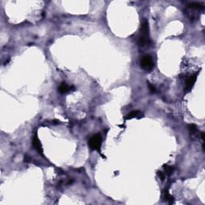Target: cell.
Here are the masks:
<instances>
[{"label": "cell", "mask_w": 205, "mask_h": 205, "mask_svg": "<svg viewBox=\"0 0 205 205\" xmlns=\"http://www.w3.org/2000/svg\"><path fill=\"white\" fill-rule=\"evenodd\" d=\"M148 87H149V89H150V91H151V92H152V93H155V87H154L153 85H152V84H150V83H148Z\"/></svg>", "instance_id": "13"}, {"label": "cell", "mask_w": 205, "mask_h": 205, "mask_svg": "<svg viewBox=\"0 0 205 205\" xmlns=\"http://www.w3.org/2000/svg\"><path fill=\"white\" fill-rule=\"evenodd\" d=\"M164 200H165L166 202H168L169 204H172L173 203L175 202L174 197H173L172 196H171L167 190H165L164 191Z\"/></svg>", "instance_id": "8"}, {"label": "cell", "mask_w": 205, "mask_h": 205, "mask_svg": "<svg viewBox=\"0 0 205 205\" xmlns=\"http://www.w3.org/2000/svg\"><path fill=\"white\" fill-rule=\"evenodd\" d=\"M141 117H143V113L140 111H131L130 113L127 115L126 116L124 117V121H127V120H132V119H134V118H136V119H140Z\"/></svg>", "instance_id": "6"}, {"label": "cell", "mask_w": 205, "mask_h": 205, "mask_svg": "<svg viewBox=\"0 0 205 205\" xmlns=\"http://www.w3.org/2000/svg\"><path fill=\"white\" fill-rule=\"evenodd\" d=\"M197 76H198V73H196L187 78L186 82H185V93H188L191 91L193 86L195 85V83L196 82Z\"/></svg>", "instance_id": "4"}, {"label": "cell", "mask_w": 205, "mask_h": 205, "mask_svg": "<svg viewBox=\"0 0 205 205\" xmlns=\"http://www.w3.org/2000/svg\"><path fill=\"white\" fill-rule=\"evenodd\" d=\"M32 143H33V146L35 147V149L38 152L39 154L43 156V147H42L41 142L38 139V135H37V133H35L34 135V137H33L32 140Z\"/></svg>", "instance_id": "5"}, {"label": "cell", "mask_w": 205, "mask_h": 205, "mask_svg": "<svg viewBox=\"0 0 205 205\" xmlns=\"http://www.w3.org/2000/svg\"><path fill=\"white\" fill-rule=\"evenodd\" d=\"M188 6L189 8L195 9V10H203L204 8V5L199 3H190L188 5Z\"/></svg>", "instance_id": "9"}, {"label": "cell", "mask_w": 205, "mask_h": 205, "mask_svg": "<svg viewBox=\"0 0 205 205\" xmlns=\"http://www.w3.org/2000/svg\"><path fill=\"white\" fill-rule=\"evenodd\" d=\"M70 89H71V87L68 86V84L64 82L61 83V84H60L59 87V91L63 95H64L66 94V93L69 92V91H70Z\"/></svg>", "instance_id": "7"}, {"label": "cell", "mask_w": 205, "mask_h": 205, "mask_svg": "<svg viewBox=\"0 0 205 205\" xmlns=\"http://www.w3.org/2000/svg\"><path fill=\"white\" fill-rule=\"evenodd\" d=\"M164 170H165V172L167 173V176H171L173 173V171H174V167L172 166H168V165H164Z\"/></svg>", "instance_id": "10"}, {"label": "cell", "mask_w": 205, "mask_h": 205, "mask_svg": "<svg viewBox=\"0 0 205 205\" xmlns=\"http://www.w3.org/2000/svg\"><path fill=\"white\" fill-rule=\"evenodd\" d=\"M188 128L191 134H195L196 132H197V127L195 124H189Z\"/></svg>", "instance_id": "11"}, {"label": "cell", "mask_w": 205, "mask_h": 205, "mask_svg": "<svg viewBox=\"0 0 205 205\" xmlns=\"http://www.w3.org/2000/svg\"><path fill=\"white\" fill-rule=\"evenodd\" d=\"M101 144H102V136H101L100 134H95L93 136H91L89 141H88V146L91 148V150L98 152L102 157L105 159V156L102 155V153L100 152Z\"/></svg>", "instance_id": "2"}, {"label": "cell", "mask_w": 205, "mask_h": 205, "mask_svg": "<svg viewBox=\"0 0 205 205\" xmlns=\"http://www.w3.org/2000/svg\"><path fill=\"white\" fill-rule=\"evenodd\" d=\"M158 176L159 178L161 179V180H164V179H165V175H164V173L162 172H158Z\"/></svg>", "instance_id": "12"}, {"label": "cell", "mask_w": 205, "mask_h": 205, "mask_svg": "<svg viewBox=\"0 0 205 205\" xmlns=\"http://www.w3.org/2000/svg\"><path fill=\"white\" fill-rule=\"evenodd\" d=\"M140 67L145 70H152L154 68V62L152 56H144L140 61Z\"/></svg>", "instance_id": "3"}, {"label": "cell", "mask_w": 205, "mask_h": 205, "mask_svg": "<svg viewBox=\"0 0 205 205\" xmlns=\"http://www.w3.org/2000/svg\"><path fill=\"white\" fill-rule=\"evenodd\" d=\"M149 42V26L148 22L144 19L140 27V36L139 38V45L144 47Z\"/></svg>", "instance_id": "1"}]
</instances>
